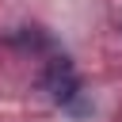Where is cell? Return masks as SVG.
I'll return each instance as SVG.
<instances>
[{
    "label": "cell",
    "instance_id": "obj_1",
    "mask_svg": "<svg viewBox=\"0 0 122 122\" xmlns=\"http://www.w3.org/2000/svg\"><path fill=\"white\" fill-rule=\"evenodd\" d=\"M42 84H46L50 99L61 103L65 111H72V114H92V103L84 99L80 76H76V69L69 65V57H53L50 69H46V76H42Z\"/></svg>",
    "mask_w": 122,
    "mask_h": 122
}]
</instances>
